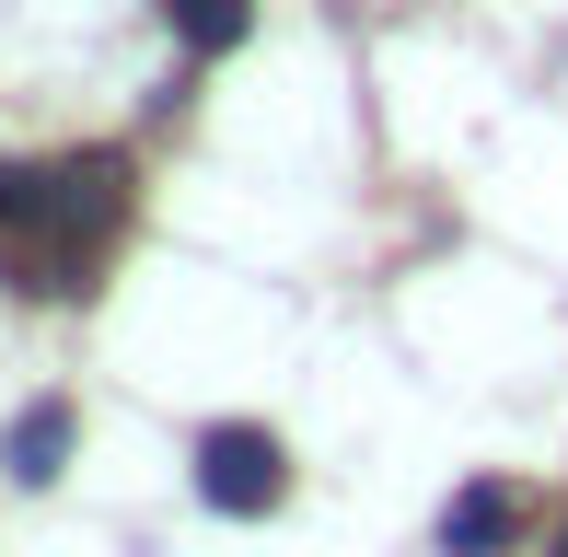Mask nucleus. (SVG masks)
Here are the masks:
<instances>
[{"label": "nucleus", "mask_w": 568, "mask_h": 557, "mask_svg": "<svg viewBox=\"0 0 568 557\" xmlns=\"http://www.w3.org/2000/svg\"><path fill=\"white\" fill-rule=\"evenodd\" d=\"M197 499H210V512H232V523L278 512V499H291V453H278V429H255V418L197 429Z\"/></svg>", "instance_id": "2"}, {"label": "nucleus", "mask_w": 568, "mask_h": 557, "mask_svg": "<svg viewBox=\"0 0 568 557\" xmlns=\"http://www.w3.org/2000/svg\"><path fill=\"white\" fill-rule=\"evenodd\" d=\"M510 535H523V488H499V476H476L442 512V557H510Z\"/></svg>", "instance_id": "3"}, {"label": "nucleus", "mask_w": 568, "mask_h": 557, "mask_svg": "<svg viewBox=\"0 0 568 557\" xmlns=\"http://www.w3.org/2000/svg\"><path fill=\"white\" fill-rule=\"evenodd\" d=\"M0 465H12V488H47V476L70 465V407H59V395L12 418V442H0Z\"/></svg>", "instance_id": "4"}, {"label": "nucleus", "mask_w": 568, "mask_h": 557, "mask_svg": "<svg viewBox=\"0 0 568 557\" xmlns=\"http://www.w3.org/2000/svg\"><path fill=\"white\" fill-rule=\"evenodd\" d=\"M163 23L197 47V59H221V47H244V23H255V0H163Z\"/></svg>", "instance_id": "5"}, {"label": "nucleus", "mask_w": 568, "mask_h": 557, "mask_svg": "<svg viewBox=\"0 0 568 557\" xmlns=\"http://www.w3.org/2000/svg\"><path fill=\"white\" fill-rule=\"evenodd\" d=\"M557 557H568V535H557Z\"/></svg>", "instance_id": "6"}, {"label": "nucleus", "mask_w": 568, "mask_h": 557, "mask_svg": "<svg viewBox=\"0 0 568 557\" xmlns=\"http://www.w3.org/2000/svg\"><path fill=\"white\" fill-rule=\"evenodd\" d=\"M128 221V151H70L36 163V221H23V291H93L82 256Z\"/></svg>", "instance_id": "1"}]
</instances>
